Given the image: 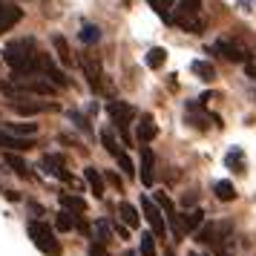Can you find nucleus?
<instances>
[{
    "mask_svg": "<svg viewBox=\"0 0 256 256\" xmlns=\"http://www.w3.org/2000/svg\"><path fill=\"white\" fill-rule=\"evenodd\" d=\"M173 20L184 32H204V18H202V0H178V6L173 9Z\"/></svg>",
    "mask_w": 256,
    "mask_h": 256,
    "instance_id": "f257e3e1",
    "label": "nucleus"
},
{
    "mask_svg": "<svg viewBox=\"0 0 256 256\" xmlns=\"http://www.w3.org/2000/svg\"><path fill=\"white\" fill-rule=\"evenodd\" d=\"M35 55H38V49H35V40H32V38H24V40H12L9 46L3 49V60H6V64H9L14 72L26 70V66L35 60Z\"/></svg>",
    "mask_w": 256,
    "mask_h": 256,
    "instance_id": "f03ea898",
    "label": "nucleus"
},
{
    "mask_svg": "<svg viewBox=\"0 0 256 256\" xmlns=\"http://www.w3.org/2000/svg\"><path fill=\"white\" fill-rule=\"evenodd\" d=\"M29 236L38 244V250H44L46 256H60V242L49 224H44V222H29Z\"/></svg>",
    "mask_w": 256,
    "mask_h": 256,
    "instance_id": "7ed1b4c3",
    "label": "nucleus"
},
{
    "mask_svg": "<svg viewBox=\"0 0 256 256\" xmlns=\"http://www.w3.org/2000/svg\"><path fill=\"white\" fill-rule=\"evenodd\" d=\"M230 233H233V224L228 219L210 222V224H204V228L198 230V242L213 244V248H219V250H222V242H224V239H230Z\"/></svg>",
    "mask_w": 256,
    "mask_h": 256,
    "instance_id": "20e7f679",
    "label": "nucleus"
},
{
    "mask_svg": "<svg viewBox=\"0 0 256 256\" xmlns=\"http://www.w3.org/2000/svg\"><path fill=\"white\" fill-rule=\"evenodd\" d=\"M110 116L116 121V127L121 130V136L127 138V130H130V124H132V118H136V106H130L127 101H112V104H110Z\"/></svg>",
    "mask_w": 256,
    "mask_h": 256,
    "instance_id": "39448f33",
    "label": "nucleus"
},
{
    "mask_svg": "<svg viewBox=\"0 0 256 256\" xmlns=\"http://www.w3.org/2000/svg\"><path fill=\"white\" fill-rule=\"evenodd\" d=\"M12 84L18 86V92H32V95H52L55 92V86L46 78H14L12 75Z\"/></svg>",
    "mask_w": 256,
    "mask_h": 256,
    "instance_id": "423d86ee",
    "label": "nucleus"
},
{
    "mask_svg": "<svg viewBox=\"0 0 256 256\" xmlns=\"http://www.w3.org/2000/svg\"><path fill=\"white\" fill-rule=\"evenodd\" d=\"M141 210H144V219L150 222V228H152V233L156 236H164L167 233V224H164V213H162V208L156 204V202H150V198H141Z\"/></svg>",
    "mask_w": 256,
    "mask_h": 256,
    "instance_id": "0eeeda50",
    "label": "nucleus"
},
{
    "mask_svg": "<svg viewBox=\"0 0 256 256\" xmlns=\"http://www.w3.org/2000/svg\"><path fill=\"white\" fill-rule=\"evenodd\" d=\"M213 49H216L219 55H224L228 60H239V64L248 60V49H244L242 44H236V40H224V38H222V40H216Z\"/></svg>",
    "mask_w": 256,
    "mask_h": 256,
    "instance_id": "6e6552de",
    "label": "nucleus"
},
{
    "mask_svg": "<svg viewBox=\"0 0 256 256\" xmlns=\"http://www.w3.org/2000/svg\"><path fill=\"white\" fill-rule=\"evenodd\" d=\"M81 70H84V75H86L90 86H92V90H101V78H104V72H101L98 58H92V55H84V58H81Z\"/></svg>",
    "mask_w": 256,
    "mask_h": 256,
    "instance_id": "1a4fd4ad",
    "label": "nucleus"
},
{
    "mask_svg": "<svg viewBox=\"0 0 256 256\" xmlns=\"http://www.w3.org/2000/svg\"><path fill=\"white\" fill-rule=\"evenodd\" d=\"M20 18H24V12H20L14 3H0V35H3V32H9Z\"/></svg>",
    "mask_w": 256,
    "mask_h": 256,
    "instance_id": "9d476101",
    "label": "nucleus"
},
{
    "mask_svg": "<svg viewBox=\"0 0 256 256\" xmlns=\"http://www.w3.org/2000/svg\"><path fill=\"white\" fill-rule=\"evenodd\" d=\"M44 167H46L49 176H58V178H64V182H72V176L66 173V162H64V156H55V152L44 156Z\"/></svg>",
    "mask_w": 256,
    "mask_h": 256,
    "instance_id": "9b49d317",
    "label": "nucleus"
},
{
    "mask_svg": "<svg viewBox=\"0 0 256 256\" xmlns=\"http://www.w3.org/2000/svg\"><path fill=\"white\" fill-rule=\"evenodd\" d=\"M0 147H3V150H29V147H35V141L20 138V136H12V132L0 130Z\"/></svg>",
    "mask_w": 256,
    "mask_h": 256,
    "instance_id": "f8f14e48",
    "label": "nucleus"
},
{
    "mask_svg": "<svg viewBox=\"0 0 256 256\" xmlns=\"http://www.w3.org/2000/svg\"><path fill=\"white\" fill-rule=\"evenodd\" d=\"M156 158H152V150L150 147H141V182L144 184H152V178H156Z\"/></svg>",
    "mask_w": 256,
    "mask_h": 256,
    "instance_id": "ddd939ff",
    "label": "nucleus"
},
{
    "mask_svg": "<svg viewBox=\"0 0 256 256\" xmlns=\"http://www.w3.org/2000/svg\"><path fill=\"white\" fill-rule=\"evenodd\" d=\"M52 104H38V101H26V98H14V112L20 116H35V112H46Z\"/></svg>",
    "mask_w": 256,
    "mask_h": 256,
    "instance_id": "4468645a",
    "label": "nucleus"
},
{
    "mask_svg": "<svg viewBox=\"0 0 256 256\" xmlns=\"http://www.w3.org/2000/svg\"><path fill=\"white\" fill-rule=\"evenodd\" d=\"M84 178H86V184L92 187V193L98 198L104 196V176H101V170H95V167H86L84 170Z\"/></svg>",
    "mask_w": 256,
    "mask_h": 256,
    "instance_id": "2eb2a0df",
    "label": "nucleus"
},
{
    "mask_svg": "<svg viewBox=\"0 0 256 256\" xmlns=\"http://www.w3.org/2000/svg\"><path fill=\"white\" fill-rule=\"evenodd\" d=\"M136 136H138V141H141V144H147V141H152L156 136H158V127H156V121H152L150 116H144V118H141L138 132H136Z\"/></svg>",
    "mask_w": 256,
    "mask_h": 256,
    "instance_id": "dca6fc26",
    "label": "nucleus"
},
{
    "mask_svg": "<svg viewBox=\"0 0 256 256\" xmlns=\"http://www.w3.org/2000/svg\"><path fill=\"white\" fill-rule=\"evenodd\" d=\"M202 224H204V213H202V210H187L184 216H182V228H184V233L198 230Z\"/></svg>",
    "mask_w": 256,
    "mask_h": 256,
    "instance_id": "f3484780",
    "label": "nucleus"
},
{
    "mask_svg": "<svg viewBox=\"0 0 256 256\" xmlns=\"http://www.w3.org/2000/svg\"><path fill=\"white\" fill-rule=\"evenodd\" d=\"M118 213H121V222H124V228H138L141 216H138V210L132 208V204L121 202V204H118Z\"/></svg>",
    "mask_w": 256,
    "mask_h": 256,
    "instance_id": "a211bd4d",
    "label": "nucleus"
},
{
    "mask_svg": "<svg viewBox=\"0 0 256 256\" xmlns=\"http://www.w3.org/2000/svg\"><path fill=\"white\" fill-rule=\"evenodd\" d=\"M92 236H95V244H110L112 242V228H110V222H95V228H92Z\"/></svg>",
    "mask_w": 256,
    "mask_h": 256,
    "instance_id": "6ab92c4d",
    "label": "nucleus"
},
{
    "mask_svg": "<svg viewBox=\"0 0 256 256\" xmlns=\"http://www.w3.org/2000/svg\"><path fill=\"white\" fill-rule=\"evenodd\" d=\"M60 204H64V210H70V213H84L86 210V202L81 196H70V193H60Z\"/></svg>",
    "mask_w": 256,
    "mask_h": 256,
    "instance_id": "aec40b11",
    "label": "nucleus"
},
{
    "mask_svg": "<svg viewBox=\"0 0 256 256\" xmlns=\"http://www.w3.org/2000/svg\"><path fill=\"white\" fill-rule=\"evenodd\" d=\"M147 3H150L152 9H156V14H158V18H164V20H167V24H170V20H173V0H147Z\"/></svg>",
    "mask_w": 256,
    "mask_h": 256,
    "instance_id": "412c9836",
    "label": "nucleus"
},
{
    "mask_svg": "<svg viewBox=\"0 0 256 256\" xmlns=\"http://www.w3.org/2000/svg\"><path fill=\"white\" fill-rule=\"evenodd\" d=\"M6 132H12V136H20V138H32L38 132V124H29V121H20V124H6Z\"/></svg>",
    "mask_w": 256,
    "mask_h": 256,
    "instance_id": "4be33fe9",
    "label": "nucleus"
},
{
    "mask_svg": "<svg viewBox=\"0 0 256 256\" xmlns=\"http://www.w3.org/2000/svg\"><path fill=\"white\" fill-rule=\"evenodd\" d=\"M213 190H216V196H219L222 202H233V198H236V187H233V182H228V178L216 182Z\"/></svg>",
    "mask_w": 256,
    "mask_h": 256,
    "instance_id": "5701e85b",
    "label": "nucleus"
},
{
    "mask_svg": "<svg viewBox=\"0 0 256 256\" xmlns=\"http://www.w3.org/2000/svg\"><path fill=\"white\" fill-rule=\"evenodd\" d=\"M190 70H193V75H198L202 81H213V78H216V70L210 66L208 60H193V66H190Z\"/></svg>",
    "mask_w": 256,
    "mask_h": 256,
    "instance_id": "b1692460",
    "label": "nucleus"
},
{
    "mask_svg": "<svg viewBox=\"0 0 256 256\" xmlns=\"http://www.w3.org/2000/svg\"><path fill=\"white\" fill-rule=\"evenodd\" d=\"M52 44H55V52H58L60 64H72V52H70V44H66V38L55 35V38H52Z\"/></svg>",
    "mask_w": 256,
    "mask_h": 256,
    "instance_id": "393cba45",
    "label": "nucleus"
},
{
    "mask_svg": "<svg viewBox=\"0 0 256 256\" xmlns=\"http://www.w3.org/2000/svg\"><path fill=\"white\" fill-rule=\"evenodd\" d=\"M164 60H167V52H164L162 46H156L147 52V66L150 70H158V66H164Z\"/></svg>",
    "mask_w": 256,
    "mask_h": 256,
    "instance_id": "a878e982",
    "label": "nucleus"
},
{
    "mask_svg": "<svg viewBox=\"0 0 256 256\" xmlns=\"http://www.w3.org/2000/svg\"><path fill=\"white\" fill-rule=\"evenodd\" d=\"M3 162L9 164V167H12L14 173H20V176H29V167H26V162L20 158V156H12V152H6V156H3Z\"/></svg>",
    "mask_w": 256,
    "mask_h": 256,
    "instance_id": "bb28decb",
    "label": "nucleus"
},
{
    "mask_svg": "<svg viewBox=\"0 0 256 256\" xmlns=\"http://www.w3.org/2000/svg\"><path fill=\"white\" fill-rule=\"evenodd\" d=\"M55 224H58V230H72V228L78 224V216H72L70 210H60L58 219H55Z\"/></svg>",
    "mask_w": 256,
    "mask_h": 256,
    "instance_id": "cd10ccee",
    "label": "nucleus"
},
{
    "mask_svg": "<svg viewBox=\"0 0 256 256\" xmlns=\"http://www.w3.org/2000/svg\"><path fill=\"white\" fill-rule=\"evenodd\" d=\"M228 167H233L236 173H244V156L239 147H233L230 152H228Z\"/></svg>",
    "mask_w": 256,
    "mask_h": 256,
    "instance_id": "c85d7f7f",
    "label": "nucleus"
},
{
    "mask_svg": "<svg viewBox=\"0 0 256 256\" xmlns=\"http://www.w3.org/2000/svg\"><path fill=\"white\" fill-rule=\"evenodd\" d=\"M187 116H190V121H193V124H196V127H204V121H208V118H204V112H202V106L196 104V101H190V104H187V110H184Z\"/></svg>",
    "mask_w": 256,
    "mask_h": 256,
    "instance_id": "c756f323",
    "label": "nucleus"
},
{
    "mask_svg": "<svg viewBox=\"0 0 256 256\" xmlns=\"http://www.w3.org/2000/svg\"><path fill=\"white\" fill-rule=\"evenodd\" d=\"M116 162H118L121 173L127 176V178H132V176H136V164H132V158H130L127 152H118V156H116Z\"/></svg>",
    "mask_w": 256,
    "mask_h": 256,
    "instance_id": "7c9ffc66",
    "label": "nucleus"
},
{
    "mask_svg": "<svg viewBox=\"0 0 256 256\" xmlns=\"http://www.w3.org/2000/svg\"><path fill=\"white\" fill-rule=\"evenodd\" d=\"M84 40V44H98V38H101V29L98 26H92V24H86V26H81V35H78Z\"/></svg>",
    "mask_w": 256,
    "mask_h": 256,
    "instance_id": "2f4dec72",
    "label": "nucleus"
},
{
    "mask_svg": "<svg viewBox=\"0 0 256 256\" xmlns=\"http://www.w3.org/2000/svg\"><path fill=\"white\" fill-rule=\"evenodd\" d=\"M101 141H104V147H106V152H110V156H118V141H116V136H112V130H104V132H101Z\"/></svg>",
    "mask_w": 256,
    "mask_h": 256,
    "instance_id": "473e14b6",
    "label": "nucleus"
},
{
    "mask_svg": "<svg viewBox=\"0 0 256 256\" xmlns=\"http://www.w3.org/2000/svg\"><path fill=\"white\" fill-rule=\"evenodd\" d=\"M141 256H158V254H156L152 233H141Z\"/></svg>",
    "mask_w": 256,
    "mask_h": 256,
    "instance_id": "72a5a7b5",
    "label": "nucleus"
},
{
    "mask_svg": "<svg viewBox=\"0 0 256 256\" xmlns=\"http://www.w3.org/2000/svg\"><path fill=\"white\" fill-rule=\"evenodd\" d=\"M106 178H110V182H112L118 190H121V176H118V173H106Z\"/></svg>",
    "mask_w": 256,
    "mask_h": 256,
    "instance_id": "f704fd0d",
    "label": "nucleus"
},
{
    "mask_svg": "<svg viewBox=\"0 0 256 256\" xmlns=\"http://www.w3.org/2000/svg\"><path fill=\"white\" fill-rule=\"evenodd\" d=\"M90 256H106V254H104L101 244H92V248H90Z\"/></svg>",
    "mask_w": 256,
    "mask_h": 256,
    "instance_id": "c9c22d12",
    "label": "nucleus"
},
{
    "mask_svg": "<svg viewBox=\"0 0 256 256\" xmlns=\"http://www.w3.org/2000/svg\"><path fill=\"white\" fill-rule=\"evenodd\" d=\"M116 233H118V239H127V228L124 224H116Z\"/></svg>",
    "mask_w": 256,
    "mask_h": 256,
    "instance_id": "e433bc0d",
    "label": "nucleus"
},
{
    "mask_svg": "<svg viewBox=\"0 0 256 256\" xmlns=\"http://www.w3.org/2000/svg\"><path fill=\"white\" fill-rule=\"evenodd\" d=\"M248 75H250V78H256V66H254V64H248Z\"/></svg>",
    "mask_w": 256,
    "mask_h": 256,
    "instance_id": "4c0bfd02",
    "label": "nucleus"
},
{
    "mask_svg": "<svg viewBox=\"0 0 256 256\" xmlns=\"http://www.w3.org/2000/svg\"><path fill=\"white\" fill-rule=\"evenodd\" d=\"M190 256H202V254H190Z\"/></svg>",
    "mask_w": 256,
    "mask_h": 256,
    "instance_id": "58836bf2",
    "label": "nucleus"
}]
</instances>
